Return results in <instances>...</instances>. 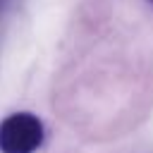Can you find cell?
I'll list each match as a JSON object with an SVG mask.
<instances>
[{
  "instance_id": "obj_2",
  "label": "cell",
  "mask_w": 153,
  "mask_h": 153,
  "mask_svg": "<svg viewBox=\"0 0 153 153\" xmlns=\"http://www.w3.org/2000/svg\"><path fill=\"white\" fill-rule=\"evenodd\" d=\"M7 5H10V0H0V14H2V10H5Z\"/></svg>"
},
{
  "instance_id": "obj_1",
  "label": "cell",
  "mask_w": 153,
  "mask_h": 153,
  "mask_svg": "<svg viewBox=\"0 0 153 153\" xmlns=\"http://www.w3.org/2000/svg\"><path fill=\"white\" fill-rule=\"evenodd\" d=\"M43 143V122L33 112H12L0 122V153H33Z\"/></svg>"
},
{
  "instance_id": "obj_3",
  "label": "cell",
  "mask_w": 153,
  "mask_h": 153,
  "mask_svg": "<svg viewBox=\"0 0 153 153\" xmlns=\"http://www.w3.org/2000/svg\"><path fill=\"white\" fill-rule=\"evenodd\" d=\"M148 2H153V0H148Z\"/></svg>"
}]
</instances>
